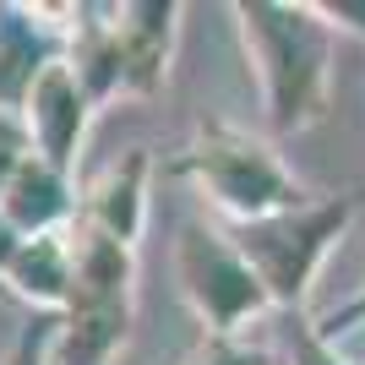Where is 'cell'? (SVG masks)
<instances>
[{
  "label": "cell",
  "instance_id": "cell-7",
  "mask_svg": "<svg viewBox=\"0 0 365 365\" xmlns=\"http://www.w3.org/2000/svg\"><path fill=\"white\" fill-rule=\"evenodd\" d=\"M55 207H61V185L49 180L44 169H22L16 185H11V213L22 218V224H44Z\"/></svg>",
  "mask_w": 365,
  "mask_h": 365
},
{
  "label": "cell",
  "instance_id": "cell-3",
  "mask_svg": "<svg viewBox=\"0 0 365 365\" xmlns=\"http://www.w3.org/2000/svg\"><path fill=\"white\" fill-rule=\"evenodd\" d=\"M338 207H327V213L317 218H278V224H257V229H245V251L257 257L262 278L273 284L278 294H294L300 289V278L305 267H311V257L322 251V240L338 229Z\"/></svg>",
  "mask_w": 365,
  "mask_h": 365
},
{
  "label": "cell",
  "instance_id": "cell-2",
  "mask_svg": "<svg viewBox=\"0 0 365 365\" xmlns=\"http://www.w3.org/2000/svg\"><path fill=\"white\" fill-rule=\"evenodd\" d=\"M262 38V55L273 61V104L278 120H294L317 88V66H322V33L311 28L305 11H284V6H257L251 11Z\"/></svg>",
  "mask_w": 365,
  "mask_h": 365
},
{
  "label": "cell",
  "instance_id": "cell-11",
  "mask_svg": "<svg viewBox=\"0 0 365 365\" xmlns=\"http://www.w3.org/2000/svg\"><path fill=\"white\" fill-rule=\"evenodd\" d=\"M0 257H11V251H6V235H0Z\"/></svg>",
  "mask_w": 365,
  "mask_h": 365
},
{
  "label": "cell",
  "instance_id": "cell-8",
  "mask_svg": "<svg viewBox=\"0 0 365 365\" xmlns=\"http://www.w3.org/2000/svg\"><path fill=\"white\" fill-rule=\"evenodd\" d=\"M16 273L28 278V289H38V294H55L66 284L61 257H55V245H49V240H33L28 257H16Z\"/></svg>",
  "mask_w": 365,
  "mask_h": 365
},
{
  "label": "cell",
  "instance_id": "cell-5",
  "mask_svg": "<svg viewBox=\"0 0 365 365\" xmlns=\"http://www.w3.org/2000/svg\"><path fill=\"white\" fill-rule=\"evenodd\" d=\"M33 109H38V131H44V148L49 158H66V148L76 142V120H82V109H76V88L71 76L61 66H49L38 76V88H33Z\"/></svg>",
  "mask_w": 365,
  "mask_h": 365
},
{
  "label": "cell",
  "instance_id": "cell-1",
  "mask_svg": "<svg viewBox=\"0 0 365 365\" xmlns=\"http://www.w3.org/2000/svg\"><path fill=\"white\" fill-rule=\"evenodd\" d=\"M76 322L66 338V365H93L120 338L125 322V257L115 240H88L76 267Z\"/></svg>",
  "mask_w": 365,
  "mask_h": 365
},
{
  "label": "cell",
  "instance_id": "cell-4",
  "mask_svg": "<svg viewBox=\"0 0 365 365\" xmlns=\"http://www.w3.org/2000/svg\"><path fill=\"white\" fill-rule=\"evenodd\" d=\"M185 273H191L197 294L213 305L218 317H235V311H245V305H257L251 273H245L235 257H224L213 240H197V235H191V245H185Z\"/></svg>",
  "mask_w": 365,
  "mask_h": 365
},
{
  "label": "cell",
  "instance_id": "cell-6",
  "mask_svg": "<svg viewBox=\"0 0 365 365\" xmlns=\"http://www.w3.org/2000/svg\"><path fill=\"white\" fill-rule=\"evenodd\" d=\"M207 169H213L218 191H224L229 202H240V207H262V202L284 197V180H278L262 158H251V153H213Z\"/></svg>",
  "mask_w": 365,
  "mask_h": 365
},
{
  "label": "cell",
  "instance_id": "cell-10",
  "mask_svg": "<svg viewBox=\"0 0 365 365\" xmlns=\"http://www.w3.org/2000/svg\"><path fill=\"white\" fill-rule=\"evenodd\" d=\"M16 365H38V360H33V349H28V354H22V360H16Z\"/></svg>",
  "mask_w": 365,
  "mask_h": 365
},
{
  "label": "cell",
  "instance_id": "cell-9",
  "mask_svg": "<svg viewBox=\"0 0 365 365\" xmlns=\"http://www.w3.org/2000/svg\"><path fill=\"white\" fill-rule=\"evenodd\" d=\"M11 164H16V131L6 120H0V185H6V175H11Z\"/></svg>",
  "mask_w": 365,
  "mask_h": 365
},
{
  "label": "cell",
  "instance_id": "cell-12",
  "mask_svg": "<svg viewBox=\"0 0 365 365\" xmlns=\"http://www.w3.org/2000/svg\"><path fill=\"white\" fill-rule=\"evenodd\" d=\"M224 365H235V360H224Z\"/></svg>",
  "mask_w": 365,
  "mask_h": 365
}]
</instances>
